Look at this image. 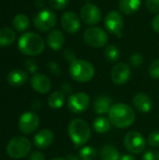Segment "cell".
Listing matches in <instances>:
<instances>
[{
  "mask_svg": "<svg viewBox=\"0 0 159 160\" xmlns=\"http://www.w3.org/2000/svg\"><path fill=\"white\" fill-rule=\"evenodd\" d=\"M111 126H112V123H111L110 119L103 117V116L97 117L93 122L94 130L97 133H100V134L107 133L111 129Z\"/></svg>",
  "mask_w": 159,
  "mask_h": 160,
  "instance_id": "cell-23",
  "label": "cell"
},
{
  "mask_svg": "<svg viewBox=\"0 0 159 160\" xmlns=\"http://www.w3.org/2000/svg\"><path fill=\"white\" fill-rule=\"evenodd\" d=\"M142 6V0H119L118 8L126 15H133Z\"/></svg>",
  "mask_w": 159,
  "mask_h": 160,
  "instance_id": "cell-20",
  "label": "cell"
},
{
  "mask_svg": "<svg viewBox=\"0 0 159 160\" xmlns=\"http://www.w3.org/2000/svg\"><path fill=\"white\" fill-rule=\"evenodd\" d=\"M69 4V0H49V5L52 8L56 10L65 9Z\"/></svg>",
  "mask_w": 159,
  "mask_h": 160,
  "instance_id": "cell-29",
  "label": "cell"
},
{
  "mask_svg": "<svg viewBox=\"0 0 159 160\" xmlns=\"http://www.w3.org/2000/svg\"><path fill=\"white\" fill-rule=\"evenodd\" d=\"M12 25L13 27L19 31V32H23L25 30H27L29 28V25H30V21H29V18L23 14V13H20V14H17L14 18H13V21H12Z\"/></svg>",
  "mask_w": 159,
  "mask_h": 160,
  "instance_id": "cell-24",
  "label": "cell"
},
{
  "mask_svg": "<svg viewBox=\"0 0 159 160\" xmlns=\"http://www.w3.org/2000/svg\"><path fill=\"white\" fill-rule=\"evenodd\" d=\"M121 56V52L119 48L114 44H109L106 46L104 50V57L107 61L111 63H115Z\"/></svg>",
  "mask_w": 159,
  "mask_h": 160,
  "instance_id": "cell-27",
  "label": "cell"
},
{
  "mask_svg": "<svg viewBox=\"0 0 159 160\" xmlns=\"http://www.w3.org/2000/svg\"><path fill=\"white\" fill-rule=\"evenodd\" d=\"M50 70L54 74V75H59L60 74V68L58 67V65L55 62H51L49 65Z\"/></svg>",
  "mask_w": 159,
  "mask_h": 160,
  "instance_id": "cell-39",
  "label": "cell"
},
{
  "mask_svg": "<svg viewBox=\"0 0 159 160\" xmlns=\"http://www.w3.org/2000/svg\"><path fill=\"white\" fill-rule=\"evenodd\" d=\"M64 103H65V95L61 91H55L52 93L48 98V104L53 110H58L62 108Z\"/></svg>",
  "mask_w": 159,
  "mask_h": 160,
  "instance_id": "cell-26",
  "label": "cell"
},
{
  "mask_svg": "<svg viewBox=\"0 0 159 160\" xmlns=\"http://www.w3.org/2000/svg\"><path fill=\"white\" fill-rule=\"evenodd\" d=\"M90 97L84 92H78L69 96L67 99V108L74 113H82L90 106Z\"/></svg>",
  "mask_w": 159,
  "mask_h": 160,
  "instance_id": "cell-9",
  "label": "cell"
},
{
  "mask_svg": "<svg viewBox=\"0 0 159 160\" xmlns=\"http://www.w3.org/2000/svg\"><path fill=\"white\" fill-rule=\"evenodd\" d=\"M84 1H88V0H84Z\"/></svg>",
  "mask_w": 159,
  "mask_h": 160,
  "instance_id": "cell-44",
  "label": "cell"
},
{
  "mask_svg": "<svg viewBox=\"0 0 159 160\" xmlns=\"http://www.w3.org/2000/svg\"><path fill=\"white\" fill-rule=\"evenodd\" d=\"M64 56H65L66 60H67V61H68L69 63H72L73 61H75V60L77 59V58H76L75 53H74V52H73V51H72V50H70V49H67V50H65Z\"/></svg>",
  "mask_w": 159,
  "mask_h": 160,
  "instance_id": "cell-35",
  "label": "cell"
},
{
  "mask_svg": "<svg viewBox=\"0 0 159 160\" xmlns=\"http://www.w3.org/2000/svg\"><path fill=\"white\" fill-rule=\"evenodd\" d=\"M148 72L153 79H159V59L155 60L150 65Z\"/></svg>",
  "mask_w": 159,
  "mask_h": 160,
  "instance_id": "cell-31",
  "label": "cell"
},
{
  "mask_svg": "<svg viewBox=\"0 0 159 160\" xmlns=\"http://www.w3.org/2000/svg\"><path fill=\"white\" fill-rule=\"evenodd\" d=\"M68 135L76 146H82L90 140L91 129L86 121L75 118L68 124Z\"/></svg>",
  "mask_w": 159,
  "mask_h": 160,
  "instance_id": "cell-3",
  "label": "cell"
},
{
  "mask_svg": "<svg viewBox=\"0 0 159 160\" xmlns=\"http://www.w3.org/2000/svg\"><path fill=\"white\" fill-rule=\"evenodd\" d=\"M25 67H26L27 70L31 73H35L37 69V66L36 62L31 59H29L25 62Z\"/></svg>",
  "mask_w": 159,
  "mask_h": 160,
  "instance_id": "cell-36",
  "label": "cell"
},
{
  "mask_svg": "<svg viewBox=\"0 0 159 160\" xmlns=\"http://www.w3.org/2000/svg\"><path fill=\"white\" fill-rule=\"evenodd\" d=\"M39 117L37 113L32 112H23L19 118V128L24 134H31L35 132L39 127Z\"/></svg>",
  "mask_w": 159,
  "mask_h": 160,
  "instance_id": "cell-11",
  "label": "cell"
},
{
  "mask_svg": "<svg viewBox=\"0 0 159 160\" xmlns=\"http://www.w3.org/2000/svg\"><path fill=\"white\" fill-rule=\"evenodd\" d=\"M112 106V102L110 97L102 95L96 98L93 104V109L97 114H105L109 113L111 108Z\"/></svg>",
  "mask_w": 159,
  "mask_h": 160,
  "instance_id": "cell-19",
  "label": "cell"
},
{
  "mask_svg": "<svg viewBox=\"0 0 159 160\" xmlns=\"http://www.w3.org/2000/svg\"><path fill=\"white\" fill-rule=\"evenodd\" d=\"M31 149V142L28 139L22 136H17L12 138L7 145V155L15 159L24 158L30 153Z\"/></svg>",
  "mask_w": 159,
  "mask_h": 160,
  "instance_id": "cell-5",
  "label": "cell"
},
{
  "mask_svg": "<svg viewBox=\"0 0 159 160\" xmlns=\"http://www.w3.org/2000/svg\"><path fill=\"white\" fill-rule=\"evenodd\" d=\"M120 160H136L132 155H124L120 158Z\"/></svg>",
  "mask_w": 159,
  "mask_h": 160,
  "instance_id": "cell-41",
  "label": "cell"
},
{
  "mask_svg": "<svg viewBox=\"0 0 159 160\" xmlns=\"http://www.w3.org/2000/svg\"><path fill=\"white\" fill-rule=\"evenodd\" d=\"M126 149L132 154H141L146 148V141L144 137L138 131H129L124 139Z\"/></svg>",
  "mask_w": 159,
  "mask_h": 160,
  "instance_id": "cell-8",
  "label": "cell"
},
{
  "mask_svg": "<svg viewBox=\"0 0 159 160\" xmlns=\"http://www.w3.org/2000/svg\"><path fill=\"white\" fill-rule=\"evenodd\" d=\"M28 79V75L22 69H13L7 75V82L10 85L19 87L23 85Z\"/></svg>",
  "mask_w": 159,
  "mask_h": 160,
  "instance_id": "cell-21",
  "label": "cell"
},
{
  "mask_svg": "<svg viewBox=\"0 0 159 160\" xmlns=\"http://www.w3.org/2000/svg\"><path fill=\"white\" fill-rule=\"evenodd\" d=\"M79 156L82 158V160H95L97 156V152L94 147L83 146L80 150Z\"/></svg>",
  "mask_w": 159,
  "mask_h": 160,
  "instance_id": "cell-28",
  "label": "cell"
},
{
  "mask_svg": "<svg viewBox=\"0 0 159 160\" xmlns=\"http://www.w3.org/2000/svg\"><path fill=\"white\" fill-rule=\"evenodd\" d=\"M72 91H73V89H72V87H71V85H70L69 83L65 82V83H63V85L61 86V92H62L65 96H66V95H71Z\"/></svg>",
  "mask_w": 159,
  "mask_h": 160,
  "instance_id": "cell-37",
  "label": "cell"
},
{
  "mask_svg": "<svg viewBox=\"0 0 159 160\" xmlns=\"http://www.w3.org/2000/svg\"><path fill=\"white\" fill-rule=\"evenodd\" d=\"M61 25L67 33L74 34L81 29V21L75 12L67 11L61 16Z\"/></svg>",
  "mask_w": 159,
  "mask_h": 160,
  "instance_id": "cell-14",
  "label": "cell"
},
{
  "mask_svg": "<svg viewBox=\"0 0 159 160\" xmlns=\"http://www.w3.org/2000/svg\"><path fill=\"white\" fill-rule=\"evenodd\" d=\"M101 160H120V154L118 150L112 145H105L100 150Z\"/></svg>",
  "mask_w": 159,
  "mask_h": 160,
  "instance_id": "cell-25",
  "label": "cell"
},
{
  "mask_svg": "<svg viewBox=\"0 0 159 160\" xmlns=\"http://www.w3.org/2000/svg\"><path fill=\"white\" fill-rule=\"evenodd\" d=\"M109 119L114 127L127 128L133 125L136 120V114L130 106L125 103H116L112 106L109 112Z\"/></svg>",
  "mask_w": 159,
  "mask_h": 160,
  "instance_id": "cell-1",
  "label": "cell"
},
{
  "mask_svg": "<svg viewBox=\"0 0 159 160\" xmlns=\"http://www.w3.org/2000/svg\"><path fill=\"white\" fill-rule=\"evenodd\" d=\"M142 160H159V153L155 150H149L143 155Z\"/></svg>",
  "mask_w": 159,
  "mask_h": 160,
  "instance_id": "cell-34",
  "label": "cell"
},
{
  "mask_svg": "<svg viewBox=\"0 0 159 160\" xmlns=\"http://www.w3.org/2000/svg\"><path fill=\"white\" fill-rule=\"evenodd\" d=\"M80 15L84 23L89 25H96L101 19V11L99 8L92 3L84 5L81 9Z\"/></svg>",
  "mask_w": 159,
  "mask_h": 160,
  "instance_id": "cell-13",
  "label": "cell"
},
{
  "mask_svg": "<svg viewBox=\"0 0 159 160\" xmlns=\"http://www.w3.org/2000/svg\"><path fill=\"white\" fill-rule=\"evenodd\" d=\"M104 25L108 32L116 35L118 38L122 37V30L124 27V19L120 12L116 10H112L107 13Z\"/></svg>",
  "mask_w": 159,
  "mask_h": 160,
  "instance_id": "cell-10",
  "label": "cell"
},
{
  "mask_svg": "<svg viewBox=\"0 0 159 160\" xmlns=\"http://www.w3.org/2000/svg\"><path fill=\"white\" fill-rule=\"evenodd\" d=\"M82 39L88 46L98 49L106 46L109 36L107 32L100 27H90L84 31Z\"/></svg>",
  "mask_w": 159,
  "mask_h": 160,
  "instance_id": "cell-6",
  "label": "cell"
},
{
  "mask_svg": "<svg viewBox=\"0 0 159 160\" xmlns=\"http://www.w3.org/2000/svg\"><path fill=\"white\" fill-rule=\"evenodd\" d=\"M143 61H144V58L140 53H133L129 57V63L134 68H139L140 66H142V63H143Z\"/></svg>",
  "mask_w": 159,
  "mask_h": 160,
  "instance_id": "cell-32",
  "label": "cell"
},
{
  "mask_svg": "<svg viewBox=\"0 0 159 160\" xmlns=\"http://www.w3.org/2000/svg\"><path fill=\"white\" fill-rule=\"evenodd\" d=\"M30 82H31L32 88L39 94H46L50 92L51 87H52L51 80L49 79L48 76L42 73L34 74L33 77L31 78Z\"/></svg>",
  "mask_w": 159,
  "mask_h": 160,
  "instance_id": "cell-15",
  "label": "cell"
},
{
  "mask_svg": "<svg viewBox=\"0 0 159 160\" xmlns=\"http://www.w3.org/2000/svg\"><path fill=\"white\" fill-rule=\"evenodd\" d=\"M145 7L151 13H159V0H146Z\"/></svg>",
  "mask_w": 159,
  "mask_h": 160,
  "instance_id": "cell-33",
  "label": "cell"
},
{
  "mask_svg": "<svg viewBox=\"0 0 159 160\" xmlns=\"http://www.w3.org/2000/svg\"><path fill=\"white\" fill-rule=\"evenodd\" d=\"M52 160H67V158H52Z\"/></svg>",
  "mask_w": 159,
  "mask_h": 160,
  "instance_id": "cell-43",
  "label": "cell"
},
{
  "mask_svg": "<svg viewBox=\"0 0 159 160\" xmlns=\"http://www.w3.org/2000/svg\"><path fill=\"white\" fill-rule=\"evenodd\" d=\"M56 14L51 9H42L34 18L35 27L41 32L52 30L56 25Z\"/></svg>",
  "mask_w": 159,
  "mask_h": 160,
  "instance_id": "cell-7",
  "label": "cell"
},
{
  "mask_svg": "<svg viewBox=\"0 0 159 160\" xmlns=\"http://www.w3.org/2000/svg\"><path fill=\"white\" fill-rule=\"evenodd\" d=\"M67 160H82V158H80V156H76V155H68L67 158Z\"/></svg>",
  "mask_w": 159,
  "mask_h": 160,
  "instance_id": "cell-42",
  "label": "cell"
},
{
  "mask_svg": "<svg viewBox=\"0 0 159 160\" xmlns=\"http://www.w3.org/2000/svg\"><path fill=\"white\" fill-rule=\"evenodd\" d=\"M68 72L70 77L78 82H87L95 76L93 65L83 59H76L70 63Z\"/></svg>",
  "mask_w": 159,
  "mask_h": 160,
  "instance_id": "cell-4",
  "label": "cell"
},
{
  "mask_svg": "<svg viewBox=\"0 0 159 160\" xmlns=\"http://www.w3.org/2000/svg\"><path fill=\"white\" fill-rule=\"evenodd\" d=\"M16 39L15 32L9 27L0 29V47H7L11 45Z\"/></svg>",
  "mask_w": 159,
  "mask_h": 160,
  "instance_id": "cell-22",
  "label": "cell"
},
{
  "mask_svg": "<svg viewBox=\"0 0 159 160\" xmlns=\"http://www.w3.org/2000/svg\"><path fill=\"white\" fill-rule=\"evenodd\" d=\"M147 142L152 147H159V130H154L149 134Z\"/></svg>",
  "mask_w": 159,
  "mask_h": 160,
  "instance_id": "cell-30",
  "label": "cell"
},
{
  "mask_svg": "<svg viewBox=\"0 0 159 160\" xmlns=\"http://www.w3.org/2000/svg\"><path fill=\"white\" fill-rule=\"evenodd\" d=\"M18 48L24 55L37 56L44 51L45 43L39 35L34 32H27L19 38Z\"/></svg>",
  "mask_w": 159,
  "mask_h": 160,
  "instance_id": "cell-2",
  "label": "cell"
},
{
  "mask_svg": "<svg viewBox=\"0 0 159 160\" xmlns=\"http://www.w3.org/2000/svg\"><path fill=\"white\" fill-rule=\"evenodd\" d=\"M132 101L134 107L141 112H149L153 106L151 98L145 93H137Z\"/></svg>",
  "mask_w": 159,
  "mask_h": 160,
  "instance_id": "cell-17",
  "label": "cell"
},
{
  "mask_svg": "<svg viewBox=\"0 0 159 160\" xmlns=\"http://www.w3.org/2000/svg\"><path fill=\"white\" fill-rule=\"evenodd\" d=\"M131 76L130 67L124 62L116 64L112 69L111 78L113 83L116 85H124L126 84Z\"/></svg>",
  "mask_w": 159,
  "mask_h": 160,
  "instance_id": "cell-12",
  "label": "cell"
},
{
  "mask_svg": "<svg viewBox=\"0 0 159 160\" xmlns=\"http://www.w3.org/2000/svg\"><path fill=\"white\" fill-rule=\"evenodd\" d=\"M152 27H153V29H154L157 33H159V13L154 18V19H153Z\"/></svg>",
  "mask_w": 159,
  "mask_h": 160,
  "instance_id": "cell-40",
  "label": "cell"
},
{
  "mask_svg": "<svg viewBox=\"0 0 159 160\" xmlns=\"http://www.w3.org/2000/svg\"><path fill=\"white\" fill-rule=\"evenodd\" d=\"M65 36L64 34L57 29L52 30L47 36V44L53 51H59L63 48L65 44Z\"/></svg>",
  "mask_w": 159,
  "mask_h": 160,
  "instance_id": "cell-18",
  "label": "cell"
},
{
  "mask_svg": "<svg viewBox=\"0 0 159 160\" xmlns=\"http://www.w3.org/2000/svg\"><path fill=\"white\" fill-rule=\"evenodd\" d=\"M29 160H46V158L42 153L38 152V151H36V152H33L31 154Z\"/></svg>",
  "mask_w": 159,
  "mask_h": 160,
  "instance_id": "cell-38",
  "label": "cell"
},
{
  "mask_svg": "<svg viewBox=\"0 0 159 160\" xmlns=\"http://www.w3.org/2000/svg\"><path fill=\"white\" fill-rule=\"evenodd\" d=\"M54 135L52 130L44 128L39 130L34 137V143L39 149H46L53 142Z\"/></svg>",
  "mask_w": 159,
  "mask_h": 160,
  "instance_id": "cell-16",
  "label": "cell"
}]
</instances>
